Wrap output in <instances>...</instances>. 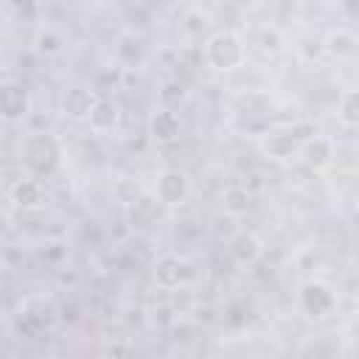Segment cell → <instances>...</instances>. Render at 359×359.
<instances>
[{
    "label": "cell",
    "mask_w": 359,
    "mask_h": 359,
    "mask_svg": "<svg viewBox=\"0 0 359 359\" xmlns=\"http://www.w3.org/2000/svg\"><path fill=\"white\" fill-rule=\"evenodd\" d=\"M199 53H202V62H205L208 70L233 73L247 62V42L233 28H216L205 36Z\"/></svg>",
    "instance_id": "obj_1"
},
{
    "label": "cell",
    "mask_w": 359,
    "mask_h": 359,
    "mask_svg": "<svg viewBox=\"0 0 359 359\" xmlns=\"http://www.w3.org/2000/svg\"><path fill=\"white\" fill-rule=\"evenodd\" d=\"M20 163L31 177H50L62 163V146L50 132H31L20 143Z\"/></svg>",
    "instance_id": "obj_2"
},
{
    "label": "cell",
    "mask_w": 359,
    "mask_h": 359,
    "mask_svg": "<svg viewBox=\"0 0 359 359\" xmlns=\"http://www.w3.org/2000/svg\"><path fill=\"white\" fill-rule=\"evenodd\" d=\"M337 303H339L337 292L325 280L311 278V280L300 283V289H297V309L306 320H325L328 314L337 311Z\"/></svg>",
    "instance_id": "obj_3"
},
{
    "label": "cell",
    "mask_w": 359,
    "mask_h": 359,
    "mask_svg": "<svg viewBox=\"0 0 359 359\" xmlns=\"http://www.w3.org/2000/svg\"><path fill=\"white\" fill-rule=\"evenodd\" d=\"M151 278L163 292H174V289H182L194 280V264L180 252H165L154 261Z\"/></svg>",
    "instance_id": "obj_4"
},
{
    "label": "cell",
    "mask_w": 359,
    "mask_h": 359,
    "mask_svg": "<svg viewBox=\"0 0 359 359\" xmlns=\"http://www.w3.org/2000/svg\"><path fill=\"white\" fill-rule=\"evenodd\" d=\"M306 135H297V126H278V129H264L258 135V149L266 160H275V163H286L297 154L300 149V140Z\"/></svg>",
    "instance_id": "obj_5"
},
{
    "label": "cell",
    "mask_w": 359,
    "mask_h": 359,
    "mask_svg": "<svg viewBox=\"0 0 359 359\" xmlns=\"http://www.w3.org/2000/svg\"><path fill=\"white\" fill-rule=\"evenodd\" d=\"M165 208H177L185 205L191 196V180L182 168H163L154 180V191H151Z\"/></svg>",
    "instance_id": "obj_6"
},
{
    "label": "cell",
    "mask_w": 359,
    "mask_h": 359,
    "mask_svg": "<svg viewBox=\"0 0 359 359\" xmlns=\"http://www.w3.org/2000/svg\"><path fill=\"white\" fill-rule=\"evenodd\" d=\"M297 154H300V160H303L306 168L323 174V171H328V168L334 165L337 146H334V140H331L328 135H317V132H311V135H306V137L300 140Z\"/></svg>",
    "instance_id": "obj_7"
},
{
    "label": "cell",
    "mask_w": 359,
    "mask_h": 359,
    "mask_svg": "<svg viewBox=\"0 0 359 359\" xmlns=\"http://www.w3.org/2000/svg\"><path fill=\"white\" fill-rule=\"evenodd\" d=\"M31 112V93L20 81H0V118L8 123L25 121Z\"/></svg>",
    "instance_id": "obj_8"
},
{
    "label": "cell",
    "mask_w": 359,
    "mask_h": 359,
    "mask_svg": "<svg viewBox=\"0 0 359 359\" xmlns=\"http://www.w3.org/2000/svg\"><path fill=\"white\" fill-rule=\"evenodd\" d=\"M20 317H22V323L31 325V331H50L56 325V320H59V309H56V303L50 297L31 294V297L22 300Z\"/></svg>",
    "instance_id": "obj_9"
},
{
    "label": "cell",
    "mask_w": 359,
    "mask_h": 359,
    "mask_svg": "<svg viewBox=\"0 0 359 359\" xmlns=\"http://www.w3.org/2000/svg\"><path fill=\"white\" fill-rule=\"evenodd\" d=\"M8 199L20 210H39V208H45L48 194H45V185H42L39 177L25 174V177H20L8 185Z\"/></svg>",
    "instance_id": "obj_10"
},
{
    "label": "cell",
    "mask_w": 359,
    "mask_h": 359,
    "mask_svg": "<svg viewBox=\"0 0 359 359\" xmlns=\"http://www.w3.org/2000/svg\"><path fill=\"white\" fill-rule=\"evenodd\" d=\"M163 210H165V205L151 191H143L135 202L126 205V222H129L132 230H149L160 222Z\"/></svg>",
    "instance_id": "obj_11"
},
{
    "label": "cell",
    "mask_w": 359,
    "mask_h": 359,
    "mask_svg": "<svg viewBox=\"0 0 359 359\" xmlns=\"http://www.w3.org/2000/svg\"><path fill=\"white\" fill-rule=\"evenodd\" d=\"M95 101H98L95 90L76 84V87H70V90L62 95V115H65L67 121H73V123H87V118H90V112H93V107H95Z\"/></svg>",
    "instance_id": "obj_12"
},
{
    "label": "cell",
    "mask_w": 359,
    "mask_h": 359,
    "mask_svg": "<svg viewBox=\"0 0 359 359\" xmlns=\"http://www.w3.org/2000/svg\"><path fill=\"white\" fill-rule=\"evenodd\" d=\"M227 250H230V258H233L236 264L252 266V264L264 255V238H261L255 230H238V233L230 238Z\"/></svg>",
    "instance_id": "obj_13"
},
{
    "label": "cell",
    "mask_w": 359,
    "mask_h": 359,
    "mask_svg": "<svg viewBox=\"0 0 359 359\" xmlns=\"http://www.w3.org/2000/svg\"><path fill=\"white\" fill-rule=\"evenodd\" d=\"M180 132H182V121H180L177 109L157 107L151 112V118H149V135H151V140H157V143H174L180 137Z\"/></svg>",
    "instance_id": "obj_14"
},
{
    "label": "cell",
    "mask_w": 359,
    "mask_h": 359,
    "mask_svg": "<svg viewBox=\"0 0 359 359\" xmlns=\"http://www.w3.org/2000/svg\"><path fill=\"white\" fill-rule=\"evenodd\" d=\"M121 123V107L112 101V98H104L98 95L90 118H87V126L95 132V135H107V132H115Z\"/></svg>",
    "instance_id": "obj_15"
},
{
    "label": "cell",
    "mask_w": 359,
    "mask_h": 359,
    "mask_svg": "<svg viewBox=\"0 0 359 359\" xmlns=\"http://www.w3.org/2000/svg\"><path fill=\"white\" fill-rule=\"evenodd\" d=\"M320 42H323V53L331 59H348L356 50V34L351 28H331Z\"/></svg>",
    "instance_id": "obj_16"
},
{
    "label": "cell",
    "mask_w": 359,
    "mask_h": 359,
    "mask_svg": "<svg viewBox=\"0 0 359 359\" xmlns=\"http://www.w3.org/2000/svg\"><path fill=\"white\" fill-rule=\"evenodd\" d=\"M337 121L345 129H356L359 126V93L356 87H345L337 98Z\"/></svg>",
    "instance_id": "obj_17"
},
{
    "label": "cell",
    "mask_w": 359,
    "mask_h": 359,
    "mask_svg": "<svg viewBox=\"0 0 359 359\" xmlns=\"http://www.w3.org/2000/svg\"><path fill=\"white\" fill-rule=\"evenodd\" d=\"M222 205H224V210L230 216H244L250 210V205H252V194H250L247 185H230L224 191V196H222Z\"/></svg>",
    "instance_id": "obj_18"
},
{
    "label": "cell",
    "mask_w": 359,
    "mask_h": 359,
    "mask_svg": "<svg viewBox=\"0 0 359 359\" xmlns=\"http://www.w3.org/2000/svg\"><path fill=\"white\" fill-rule=\"evenodd\" d=\"M140 194H143V185H140L135 177H118V180L112 182V196H115V202H121L123 208H126L129 202H135Z\"/></svg>",
    "instance_id": "obj_19"
},
{
    "label": "cell",
    "mask_w": 359,
    "mask_h": 359,
    "mask_svg": "<svg viewBox=\"0 0 359 359\" xmlns=\"http://www.w3.org/2000/svg\"><path fill=\"white\" fill-rule=\"evenodd\" d=\"M34 45H36L39 53H45V56H56V53H62L65 39H62V34H56L53 28H39Z\"/></svg>",
    "instance_id": "obj_20"
},
{
    "label": "cell",
    "mask_w": 359,
    "mask_h": 359,
    "mask_svg": "<svg viewBox=\"0 0 359 359\" xmlns=\"http://www.w3.org/2000/svg\"><path fill=\"white\" fill-rule=\"evenodd\" d=\"M182 101H185V87H182V81H177V79L165 81L163 90H160V107H171V109H177Z\"/></svg>",
    "instance_id": "obj_21"
},
{
    "label": "cell",
    "mask_w": 359,
    "mask_h": 359,
    "mask_svg": "<svg viewBox=\"0 0 359 359\" xmlns=\"http://www.w3.org/2000/svg\"><path fill=\"white\" fill-rule=\"evenodd\" d=\"M258 48L264 50V53H280L283 50V39H280V34L275 31V28H261V34H258Z\"/></svg>",
    "instance_id": "obj_22"
}]
</instances>
